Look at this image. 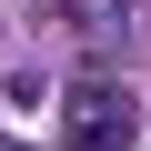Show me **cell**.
<instances>
[{
    "instance_id": "1",
    "label": "cell",
    "mask_w": 151,
    "mask_h": 151,
    "mask_svg": "<svg viewBox=\"0 0 151 151\" xmlns=\"http://www.w3.org/2000/svg\"><path fill=\"white\" fill-rule=\"evenodd\" d=\"M60 141L70 151H131L141 141V91L111 81V70H81V81L60 91Z\"/></svg>"
},
{
    "instance_id": "2",
    "label": "cell",
    "mask_w": 151,
    "mask_h": 151,
    "mask_svg": "<svg viewBox=\"0 0 151 151\" xmlns=\"http://www.w3.org/2000/svg\"><path fill=\"white\" fill-rule=\"evenodd\" d=\"M0 151H20V141H0Z\"/></svg>"
}]
</instances>
